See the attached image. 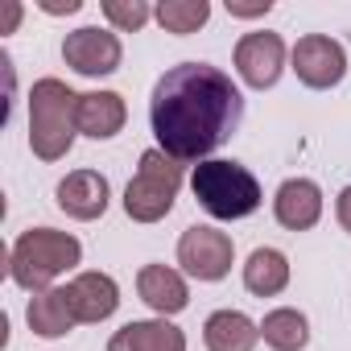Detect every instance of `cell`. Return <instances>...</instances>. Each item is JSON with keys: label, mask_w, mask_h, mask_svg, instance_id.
Listing matches in <instances>:
<instances>
[{"label": "cell", "mask_w": 351, "mask_h": 351, "mask_svg": "<svg viewBox=\"0 0 351 351\" xmlns=\"http://www.w3.org/2000/svg\"><path fill=\"white\" fill-rule=\"evenodd\" d=\"M149 124L161 153L173 161H203L244 124V95L219 66L178 62L153 87Z\"/></svg>", "instance_id": "6da1fadb"}, {"label": "cell", "mask_w": 351, "mask_h": 351, "mask_svg": "<svg viewBox=\"0 0 351 351\" xmlns=\"http://www.w3.org/2000/svg\"><path fill=\"white\" fill-rule=\"evenodd\" d=\"M79 128V95L62 79H38L29 91V145L42 161L71 153Z\"/></svg>", "instance_id": "7a4b0ae2"}, {"label": "cell", "mask_w": 351, "mask_h": 351, "mask_svg": "<svg viewBox=\"0 0 351 351\" xmlns=\"http://www.w3.org/2000/svg\"><path fill=\"white\" fill-rule=\"evenodd\" d=\"M83 256L79 240L66 236V232H54V228H29L21 232V240L13 244V256H9V273L21 289L29 293H42L50 289V281L66 269H75Z\"/></svg>", "instance_id": "3957f363"}, {"label": "cell", "mask_w": 351, "mask_h": 351, "mask_svg": "<svg viewBox=\"0 0 351 351\" xmlns=\"http://www.w3.org/2000/svg\"><path fill=\"white\" fill-rule=\"evenodd\" d=\"M195 199L207 215L215 219H244L261 207V182L252 178V169L240 161H199L195 165Z\"/></svg>", "instance_id": "277c9868"}, {"label": "cell", "mask_w": 351, "mask_h": 351, "mask_svg": "<svg viewBox=\"0 0 351 351\" xmlns=\"http://www.w3.org/2000/svg\"><path fill=\"white\" fill-rule=\"evenodd\" d=\"M178 186H182V161H173V157L161 153V149L141 153L136 178H132L128 191H124V211H128V219H136V223H157V219H165L169 207H173V199H178Z\"/></svg>", "instance_id": "5b68a950"}, {"label": "cell", "mask_w": 351, "mask_h": 351, "mask_svg": "<svg viewBox=\"0 0 351 351\" xmlns=\"http://www.w3.org/2000/svg\"><path fill=\"white\" fill-rule=\"evenodd\" d=\"M232 256H236V244L228 232H215V228H186L182 240H178V265L199 277V281H223L232 273Z\"/></svg>", "instance_id": "8992f818"}, {"label": "cell", "mask_w": 351, "mask_h": 351, "mask_svg": "<svg viewBox=\"0 0 351 351\" xmlns=\"http://www.w3.org/2000/svg\"><path fill=\"white\" fill-rule=\"evenodd\" d=\"M293 71H298V79H302L306 87L326 91V87L343 83V75H347V54H343V46H339L335 38H326V34H306V38L293 46Z\"/></svg>", "instance_id": "52a82bcc"}, {"label": "cell", "mask_w": 351, "mask_h": 351, "mask_svg": "<svg viewBox=\"0 0 351 351\" xmlns=\"http://www.w3.org/2000/svg\"><path fill=\"white\" fill-rule=\"evenodd\" d=\"M62 58L71 71L95 79V75H112L120 66V38L108 34V29H95V25H83L75 34H66L62 42Z\"/></svg>", "instance_id": "ba28073f"}, {"label": "cell", "mask_w": 351, "mask_h": 351, "mask_svg": "<svg viewBox=\"0 0 351 351\" xmlns=\"http://www.w3.org/2000/svg\"><path fill=\"white\" fill-rule=\"evenodd\" d=\"M281 66H285V42L277 34H244L236 42V71L248 87L265 91L281 79Z\"/></svg>", "instance_id": "9c48e42d"}, {"label": "cell", "mask_w": 351, "mask_h": 351, "mask_svg": "<svg viewBox=\"0 0 351 351\" xmlns=\"http://www.w3.org/2000/svg\"><path fill=\"white\" fill-rule=\"evenodd\" d=\"M58 207L71 219H99L108 211V178L95 169H75L58 182Z\"/></svg>", "instance_id": "30bf717a"}, {"label": "cell", "mask_w": 351, "mask_h": 351, "mask_svg": "<svg viewBox=\"0 0 351 351\" xmlns=\"http://www.w3.org/2000/svg\"><path fill=\"white\" fill-rule=\"evenodd\" d=\"M66 298H71L75 322H104L120 306V289H116V281L108 273H79L66 285Z\"/></svg>", "instance_id": "8fae6325"}, {"label": "cell", "mask_w": 351, "mask_h": 351, "mask_svg": "<svg viewBox=\"0 0 351 351\" xmlns=\"http://www.w3.org/2000/svg\"><path fill=\"white\" fill-rule=\"evenodd\" d=\"M273 215L289 232H310L322 215V191L310 178H289V182H281V191L273 199Z\"/></svg>", "instance_id": "7c38bea8"}, {"label": "cell", "mask_w": 351, "mask_h": 351, "mask_svg": "<svg viewBox=\"0 0 351 351\" xmlns=\"http://www.w3.org/2000/svg\"><path fill=\"white\" fill-rule=\"evenodd\" d=\"M108 351H186V335L169 326L165 318L128 322L108 339Z\"/></svg>", "instance_id": "4fadbf2b"}, {"label": "cell", "mask_w": 351, "mask_h": 351, "mask_svg": "<svg viewBox=\"0 0 351 351\" xmlns=\"http://www.w3.org/2000/svg\"><path fill=\"white\" fill-rule=\"evenodd\" d=\"M128 108L116 91H87L79 95V132H87L91 141H108L124 128Z\"/></svg>", "instance_id": "5bb4252c"}, {"label": "cell", "mask_w": 351, "mask_h": 351, "mask_svg": "<svg viewBox=\"0 0 351 351\" xmlns=\"http://www.w3.org/2000/svg\"><path fill=\"white\" fill-rule=\"evenodd\" d=\"M136 289H141V298H145L161 318L186 310V302H191L186 281L173 273V269H165V265H145V269L136 273Z\"/></svg>", "instance_id": "9a60e30c"}, {"label": "cell", "mask_w": 351, "mask_h": 351, "mask_svg": "<svg viewBox=\"0 0 351 351\" xmlns=\"http://www.w3.org/2000/svg\"><path fill=\"white\" fill-rule=\"evenodd\" d=\"M256 339H261V326L240 310H215L203 326L207 351H252Z\"/></svg>", "instance_id": "2e32d148"}, {"label": "cell", "mask_w": 351, "mask_h": 351, "mask_svg": "<svg viewBox=\"0 0 351 351\" xmlns=\"http://www.w3.org/2000/svg\"><path fill=\"white\" fill-rule=\"evenodd\" d=\"M25 318H29L34 335H42V339H58V335H66V330L75 326V310H71L66 289H42V293H34Z\"/></svg>", "instance_id": "e0dca14e"}, {"label": "cell", "mask_w": 351, "mask_h": 351, "mask_svg": "<svg viewBox=\"0 0 351 351\" xmlns=\"http://www.w3.org/2000/svg\"><path fill=\"white\" fill-rule=\"evenodd\" d=\"M244 285H248V293H256V298L281 293V289L289 285V261H285V252H277V248H256V252L248 256V265H244Z\"/></svg>", "instance_id": "ac0fdd59"}, {"label": "cell", "mask_w": 351, "mask_h": 351, "mask_svg": "<svg viewBox=\"0 0 351 351\" xmlns=\"http://www.w3.org/2000/svg\"><path fill=\"white\" fill-rule=\"evenodd\" d=\"M261 335L273 351H302L310 343V322L302 310H269L265 322H261Z\"/></svg>", "instance_id": "d6986e66"}, {"label": "cell", "mask_w": 351, "mask_h": 351, "mask_svg": "<svg viewBox=\"0 0 351 351\" xmlns=\"http://www.w3.org/2000/svg\"><path fill=\"white\" fill-rule=\"evenodd\" d=\"M153 17L161 21L165 34L186 38V34H195L199 25H207L211 5H207V0H161V5L153 9Z\"/></svg>", "instance_id": "ffe728a7"}, {"label": "cell", "mask_w": 351, "mask_h": 351, "mask_svg": "<svg viewBox=\"0 0 351 351\" xmlns=\"http://www.w3.org/2000/svg\"><path fill=\"white\" fill-rule=\"evenodd\" d=\"M104 17H108L116 29L136 34V29H145V21L153 17V9L145 5V0H104Z\"/></svg>", "instance_id": "44dd1931"}, {"label": "cell", "mask_w": 351, "mask_h": 351, "mask_svg": "<svg viewBox=\"0 0 351 351\" xmlns=\"http://www.w3.org/2000/svg\"><path fill=\"white\" fill-rule=\"evenodd\" d=\"M269 9H273V0H261V5H232V0H228V13L232 17H261Z\"/></svg>", "instance_id": "7402d4cb"}, {"label": "cell", "mask_w": 351, "mask_h": 351, "mask_svg": "<svg viewBox=\"0 0 351 351\" xmlns=\"http://www.w3.org/2000/svg\"><path fill=\"white\" fill-rule=\"evenodd\" d=\"M335 211H339V223H343V232H351V186H343V191H339V203H335Z\"/></svg>", "instance_id": "603a6c76"}, {"label": "cell", "mask_w": 351, "mask_h": 351, "mask_svg": "<svg viewBox=\"0 0 351 351\" xmlns=\"http://www.w3.org/2000/svg\"><path fill=\"white\" fill-rule=\"evenodd\" d=\"M83 5L79 0H42V13H50V17H58V13H79Z\"/></svg>", "instance_id": "cb8c5ba5"}]
</instances>
